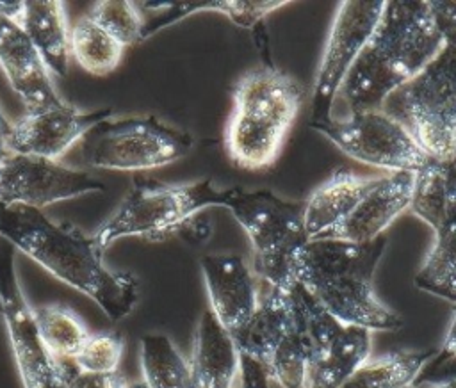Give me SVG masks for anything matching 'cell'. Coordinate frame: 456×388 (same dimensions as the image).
<instances>
[{
    "mask_svg": "<svg viewBox=\"0 0 456 388\" xmlns=\"http://www.w3.org/2000/svg\"><path fill=\"white\" fill-rule=\"evenodd\" d=\"M0 237L53 278L91 297L114 322L137 304V279L110 271L93 235L71 222H55L37 208L0 205Z\"/></svg>",
    "mask_w": 456,
    "mask_h": 388,
    "instance_id": "obj_1",
    "label": "cell"
},
{
    "mask_svg": "<svg viewBox=\"0 0 456 388\" xmlns=\"http://www.w3.org/2000/svg\"><path fill=\"white\" fill-rule=\"evenodd\" d=\"M444 50L428 0H385L378 27L337 98L346 114L381 109L385 100Z\"/></svg>",
    "mask_w": 456,
    "mask_h": 388,
    "instance_id": "obj_2",
    "label": "cell"
},
{
    "mask_svg": "<svg viewBox=\"0 0 456 388\" xmlns=\"http://www.w3.org/2000/svg\"><path fill=\"white\" fill-rule=\"evenodd\" d=\"M387 247L381 235L367 244L335 238L308 240L297 258L301 285L342 326L397 331L403 319L374 290V272Z\"/></svg>",
    "mask_w": 456,
    "mask_h": 388,
    "instance_id": "obj_3",
    "label": "cell"
},
{
    "mask_svg": "<svg viewBox=\"0 0 456 388\" xmlns=\"http://www.w3.org/2000/svg\"><path fill=\"white\" fill-rule=\"evenodd\" d=\"M303 87L274 66L244 73L233 91V109L224 130L230 158L246 169L271 166L301 109Z\"/></svg>",
    "mask_w": 456,
    "mask_h": 388,
    "instance_id": "obj_4",
    "label": "cell"
},
{
    "mask_svg": "<svg viewBox=\"0 0 456 388\" xmlns=\"http://www.w3.org/2000/svg\"><path fill=\"white\" fill-rule=\"evenodd\" d=\"M249 237L253 272L269 288L290 292L297 285V258L308 242L303 201H287L271 190L230 189L224 205Z\"/></svg>",
    "mask_w": 456,
    "mask_h": 388,
    "instance_id": "obj_5",
    "label": "cell"
},
{
    "mask_svg": "<svg viewBox=\"0 0 456 388\" xmlns=\"http://www.w3.org/2000/svg\"><path fill=\"white\" fill-rule=\"evenodd\" d=\"M230 189L219 190L212 180L189 183H160L135 178L119 206L93 235L100 251L123 237L162 238L178 231L189 219L208 206H224Z\"/></svg>",
    "mask_w": 456,
    "mask_h": 388,
    "instance_id": "obj_6",
    "label": "cell"
},
{
    "mask_svg": "<svg viewBox=\"0 0 456 388\" xmlns=\"http://www.w3.org/2000/svg\"><path fill=\"white\" fill-rule=\"evenodd\" d=\"M431 160L456 157V50H444L401 84L381 107Z\"/></svg>",
    "mask_w": 456,
    "mask_h": 388,
    "instance_id": "obj_7",
    "label": "cell"
},
{
    "mask_svg": "<svg viewBox=\"0 0 456 388\" xmlns=\"http://www.w3.org/2000/svg\"><path fill=\"white\" fill-rule=\"evenodd\" d=\"M110 119L94 126L82 141V157L89 167L157 169L180 160L194 144L187 132L162 123L155 116Z\"/></svg>",
    "mask_w": 456,
    "mask_h": 388,
    "instance_id": "obj_8",
    "label": "cell"
},
{
    "mask_svg": "<svg viewBox=\"0 0 456 388\" xmlns=\"http://www.w3.org/2000/svg\"><path fill=\"white\" fill-rule=\"evenodd\" d=\"M310 126L351 158L388 173H420L431 158L383 109L312 119Z\"/></svg>",
    "mask_w": 456,
    "mask_h": 388,
    "instance_id": "obj_9",
    "label": "cell"
},
{
    "mask_svg": "<svg viewBox=\"0 0 456 388\" xmlns=\"http://www.w3.org/2000/svg\"><path fill=\"white\" fill-rule=\"evenodd\" d=\"M383 9L385 0H347L338 4L312 85V119L331 116L337 94L370 41Z\"/></svg>",
    "mask_w": 456,
    "mask_h": 388,
    "instance_id": "obj_10",
    "label": "cell"
},
{
    "mask_svg": "<svg viewBox=\"0 0 456 388\" xmlns=\"http://www.w3.org/2000/svg\"><path fill=\"white\" fill-rule=\"evenodd\" d=\"M0 313L23 388H68L64 361L53 358L37 335L32 306L18 281L12 247L0 249Z\"/></svg>",
    "mask_w": 456,
    "mask_h": 388,
    "instance_id": "obj_11",
    "label": "cell"
},
{
    "mask_svg": "<svg viewBox=\"0 0 456 388\" xmlns=\"http://www.w3.org/2000/svg\"><path fill=\"white\" fill-rule=\"evenodd\" d=\"M87 171L30 155L9 153L0 164V205L45 208L87 192L103 190Z\"/></svg>",
    "mask_w": 456,
    "mask_h": 388,
    "instance_id": "obj_12",
    "label": "cell"
},
{
    "mask_svg": "<svg viewBox=\"0 0 456 388\" xmlns=\"http://www.w3.org/2000/svg\"><path fill=\"white\" fill-rule=\"evenodd\" d=\"M112 116V109L80 110L64 101L55 107L25 110L12 123L11 151L61 160L71 146Z\"/></svg>",
    "mask_w": 456,
    "mask_h": 388,
    "instance_id": "obj_13",
    "label": "cell"
},
{
    "mask_svg": "<svg viewBox=\"0 0 456 388\" xmlns=\"http://www.w3.org/2000/svg\"><path fill=\"white\" fill-rule=\"evenodd\" d=\"M210 311L230 331H237L256 310L260 294L256 276L242 256L233 253L200 258Z\"/></svg>",
    "mask_w": 456,
    "mask_h": 388,
    "instance_id": "obj_14",
    "label": "cell"
},
{
    "mask_svg": "<svg viewBox=\"0 0 456 388\" xmlns=\"http://www.w3.org/2000/svg\"><path fill=\"white\" fill-rule=\"evenodd\" d=\"M417 173L399 171L379 174L378 182L328 238L353 244L376 240L406 208H410Z\"/></svg>",
    "mask_w": 456,
    "mask_h": 388,
    "instance_id": "obj_15",
    "label": "cell"
},
{
    "mask_svg": "<svg viewBox=\"0 0 456 388\" xmlns=\"http://www.w3.org/2000/svg\"><path fill=\"white\" fill-rule=\"evenodd\" d=\"M0 68L27 110L61 105L52 75L27 34L0 14Z\"/></svg>",
    "mask_w": 456,
    "mask_h": 388,
    "instance_id": "obj_16",
    "label": "cell"
},
{
    "mask_svg": "<svg viewBox=\"0 0 456 388\" xmlns=\"http://www.w3.org/2000/svg\"><path fill=\"white\" fill-rule=\"evenodd\" d=\"M192 388H237L240 354L232 333L205 310L198 320L189 360Z\"/></svg>",
    "mask_w": 456,
    "mask_h": 388,
    "instance_id": "obj_17",
    "label": "cell"
},
{
    "mask_svg": "<svg viewBox=\"0 0 456 388\" xmlns=\"http://www.w3.org/2000/svg\"><path fill=\"white\" fill-rule=\"evenodd\" d=\"M378 178L337 171L321 183L303 201V226L308 240L328 238L347 219Z\"/></svg>",
    "mask_w": 456,
    "mask_h": 388,
    "instance_id": "obj_18",
    "label": "cell"
},
{
    "mask_svg": "<svg viewBox=\"0 0 456 388\" xmlns=\"http://www.w3.org/2000/svg\"><path fill=\"white\" fill-rule=\"evenodd\" d=\"M16 25L32 41L50 75L66 77L71 50L64 4L57 0H27Z\"/></svg>",
    "mask_w": 456,
    "mask_h": 388,
    "instance_id": "obj_19",
    "label": "cell"
},
{
    "mask_svg": "<svg viewBox=\"0 0 456 388\" xmlns=\"http://www.w3.org/2000/svg\"><path fill=\"white\" fill-rule=\"evenodd\" d=\"M290 326V292L269 288L251 317L232 333L242 358L264 367L271 361Z\"/></svg>",
    "mask_w": 456,
    "mask_h": 388,
    "instance_id": "obj_20",
    "label": "cell"
},
{
    "mask_svg": "<svg viewBox=\"0 0 456 388\" xmlns=\"http://www.w3.org/2000/svg\"><path fill=\"white\" fill-rule=\"evenodd\" d=\"M289 2L269 0H208V2H144L137 4L141 9H148L151 18L144 20L142 39L153 36L160 28L200 11H216L228 16L235 25L242 28H253L273 11L287 5Z\"/></svg>",
    "mask_w": 456,
    "mask_h": 388,
    "instance_id": "obj_21",
    "label": "cell"
},
{
    "mask_svg": "<svg viewBox=\"0 0 456 388\" xmlns=\"http://www.w3.org/2000/svg\"><path fill=\"white\" fill-rule=\"evenodd\" d=\"M370 347L372 338L369 329L344 326L310 368L306 388H338L370 358Z\"/></svg>",
    "mask_w": 456,
    "mask_h": 388,
    "instance_id": "obj_22",
    "label": "cell"
},
{
    "mask_svg": "<svg viewBox=\"0 0 456 388\" xmlns=\"http://www.w3.org/2000/svg\"><path fill=\"white\" fill-rule=\"evenodd\" d=\"M410 210L433 230L456 219V157L431 160L417 173Z\"/></svg>",
    "mask_w": 456,
    "mask_h": 388,
    "instance_id": "obj_23",
    "label": "cell"
},
{
    "mask_svg": "<svg viewBox=\"0 0 456 388\" xmlns=\"http://www.w3.org/2000/svg\"><path fill=\"white\" fill-rule=\"evenodd\" d=\"M435 356V351H399L369 358L338 388H410Z\"/></svg>",
    "mask_w": 456,
    "mask_h": 388,
    "instance_id": "obj_24",
    "label": "cell"
},
{
    "mask_svg": "<svg viewBox=\"0 0 456 388\" xmlns=\"http://www.w3.org/2000/svg\"><path fill=\"white\" fill-rule=\"evenodd\" d=\"M139 361L142 381L148 388H192L189 361L167 335H144L141 338Z\"/></svg>",
    "mask_w": 456,
    "mask_h": 388,
    "instance_id": "obj_25",
    "label": "cell"
},
{
    "mask_svg": "<svg viewBox=\"0 0 456 388\" xmlns=\"http://www.w3.org/2000/svg\"><path fill=\"white\" fill-rule=\"evenodd\" d=\"M32 317L41 342L57 360H73L91 333L78 313L59 303L32 306Z\"/></svg>",
    "mask_w": 456,
    "mask_h": 388,
    "instance_id": "obj_26",
    "label": "cell"
},
{
    "mask_svg": "<svg viewBox=\"0 0 456 388\" xmlns=\"http://www.w3.org/2000/svg\"><path fill=\"white\" fill-rule=\"evenodd\" d=\"M433 231V246L413 281L417 288L456 303V219Z\"/></svg>",
    "mask_w": 456,
    "mask_h": 388,
    "instance_id": "obj_27",
    "label": "cell"
},
{
    "mask_svg": "<svg viewBox=\"0 0 456 388\" xmlns=\"http://www.w3.org/2000/svg\"><path fill=\"white\" fill-rule=\"evenodd\" d=\"M69 50L82 69L93 75H107L118 68L125 46L86 14L69 27Z\"/></svg>",
    "mask_w": 456,
    "mask_h": 388,
    "instance_id": "obj_28",
    "label": "cell"
},
{
    "mask_svg": "<svg viewBox=\"0 0 456 388\" xmlns=\"http://www.w3.org/2000/svg\"><path fill=\"white\" fill-rule=\"evenodd\" d=\"M98 25H102L125 48L142 41L144 18L135 2L126 0H102L94 2L87 12Z\"/></svg>",
    "mask_w": 456,
    "mask_h": 388,
    "instance_id": "obj_29",
    "label": "cell"
},
{
    "mask_svg": "<svg viewBox=\"0 0 456 388\" xmlns=\"http://www.w3.org/2000/svg\"><path fill=\"white\" fill-rule=\"evenodd\" d=\"M125 340L116 331L89 333L73 363L82 372H116L123 356Z\"/></svg>",
    "mask_w": 456,
    "mask_h": 388,
    "instance_id": "obj_30",
    "label": "cell"
},
{
    "mask_svg": "<svg viewBox=\"0 0 456 388\" xmlns=\"http://www.w3.org/2000/svg\"><path fill=\"white\" fill-rule=\"evenodd\" d=\"M62 361H64L68 388H125L126 384V379L119 370L105 372V374L82 372L75 367L73 360H62Z\"/></svg>",
    "mask_w": 456,
    "mask_h": 388,
    "instance_id": "obj_31",
    "label": "cell"
},
{
    "mask_svg": "<svg viewBox=\"0 0 456 388\" xmlns=\"http://www.w3.org/2000/svg\"><path fill=\"white\" fill-rule=\"evenodd\" d=\"M429 9L444 46L456 50V0L429 2Z\"/></svg>",
    "mask_w": 456,
    "mask_h": 388,
    "instance_id": "obj_32",
    "label": "cell"
},
{
    "mask_svg": "<svg viewBox=\"0 0 456 388\" xmlns=\"http://www.w3.org/2000/svg\"><path fill=\"white\" fill-rule=\"evenodd\" d=\"M11 130H12V123L5 117V114L0 109V164L9 153H12L11 151Z\"/></svg>",
    "mask_w": 456,
    "mask_h": 388,
    "instance_id": "obj_33",
    "label": "cell"
},
{
    "mask_svg": "<svg viewBox=\"0 0 456 388\" xmlns=\"http://www.w3.org/2000/svg\"><path fill=\"white\" fill-rule=\"evenodd\" d=\"M442 352L449 358H456V308L452 310V317L442 342Z\"/></svg>",
    "mask_w": 456,
    "mask_h": 388,
    "instance_id": "obj_34",
    "label": "cell"
},
{
    "mask_svg": "<svg viewBox=\"0 0 456 388\" xmlns=\"http://www.w3.org/2000/svg\"><path fill=\"white\" fill-rule=\"evenodd\" d=\"M413 388V386H411ZM422 388H456V374L442 379V381H436V383H429Z\"/></svg>",
    "mask_w": 456,
    "mask_h": 388,
    "instance_id": "obj_35",
    "label": "cell"
},
{
    "mask_svg": "<svg viewBox=\"0 0 456 388\" xmlns=\"http://www.w3.org/2000/svg\"><path fill=\"white\" fill-rule=\"evenodd\" d=\"M125 388H148L144 381H135V383H126Z\"/></svg>",
    "mask_w": 456,
    "mask_h": 388,
    "instance_id": "obj_36",
    "label": "cell"
},
{
    "mask_svg": "<svg viewBox=\"0 0 456 388\" xmlns=\"http://www.w3.org/2000/svg\"><path fill=\"white\" fill-rule=\"evenodd\" d=\"M410 388H411V386H410Z\"/></svg>",
    "mask_w": 456,
    "mask_h": 388,
    "instance_id": "obj_37",
    "label": "cell"
}]
</instances>
